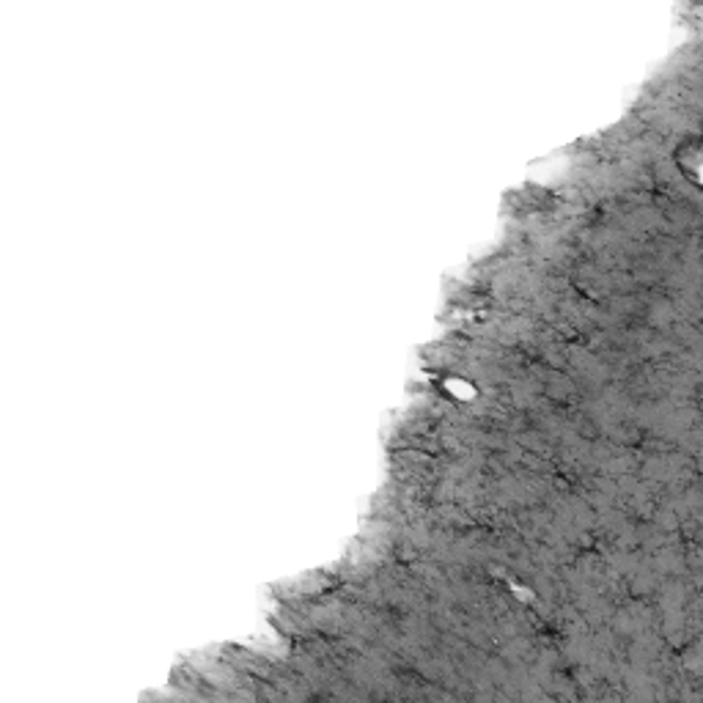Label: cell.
<instances>
[{
    "label": "cell",
    "mask_w": 703,
    "mask_h": 703,
    "mask_svg": "<svg viewBox=\"0 0 703 703\" xmlns=\"http://www.w3.org/2000/svg\"><path fill=\"white\" fill-rule=\"evenodd\" d=\"M676 163H679L681 173H684L693 184H698V181H701V143H698L695 138L684 140V143L676 149Z\"/></svg>",
    "instance_id": "6da1fadb"
},
{
    "label": "cell",
    "mask_w": 703,
    "mask_h": 703,
    "mask_svg": "<svg viewBox=\"0 0 703 703\" xmlns=\"http://www.w3.org/2000/svg\"><path fill=\"white\" fill-rule=\"evenodd\" d=\"M445 387L451 390V396H453V398H473V387H470L467 382H459V379H448V382H445Z\"/></svg>",
    "instance_id": "7a4b0ae2"
}]
</instances>
